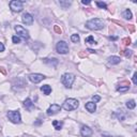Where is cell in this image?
Here are the masks:
<instances>
[{"label":"cell","instance_id":"1","mask_svg":"<svg viewBox=\"0 0 137 137\" xmlns=\"http://www.w3.org/2000/svg\"><path fill=\"white\" fill-rule=\"evenodd\" d=\"M86 27L90 30H100L104 27V21L100 18H93L86 23Z\"/></svg>","mask_w":137,"mask_h":137},{"label":"cell","instance_id":"2","mask_svg":"<svg viewBox=\"0 0 137 137\" xmlns=\"http://www.w3.org/2000/svg\"><path fill=\"white\" fill-rule=\"evenodd\" d=\"M78 106H79V102L76 98H68V100H65V102L63 103V106L62 107H63V109L70 111V110L76 109Z\"/></svg>","mask_w":137,"mask_h":137},{"label":"cell","instance_id":"3","mask_svg":"<svg viewBox=\"0 0 137 137\" xmlns=\"http://www.w3.org/2000/svg\"><path fill=\"white\" fill-rule=\"evenodd\" d=\"M75 80V76L72 73H65V74L62 75L61 77V83L64 85L65 88H71Z\"/></svg>","mask_w":137,"mask_h":137},{"label":"cell","instance_id":"4","mask_svg":"<svg viewBox=\"0 0 137 137\" xmlns=\"http://www.w3.org/2000/svg\"><path fill=\"white\" fill-rule=\"evenodd\" d=\"M8 118L11 122L13 123H20L21 119H20V113L18 110H10L8 111Z\"/></svg>","mask_w":137,"mask_h":137},{"label":"cell","instance_id":"5","mask_svg":"<svg viewBox=\"0 0 137 137\" xmlns=\"http://www.w3.org/2000/svg\"><path fill=\"white\" fill-rule=\"evenodd\" d=\"M56 50L57 53L61 54V55H64V54H68V46L66 44V42L64 41H59L57 43V46H56Z\"/></svg>","mask_w":137,"mask_h":137},{"label":"cell","instance_id":"6","mask_svg":"<svg viewBox=\"0 0 137 137\" xmlns=\"http://www.w3.org/2000/svg\"><path fill=\"white\" fill-rule=\"evenodd\" d=\"M23 1H18V0H13L10 2V8L14 12H20L23 10Z\"/></svg>","mask_w":137,"mask_h":137},{"label":"cell","instance_id":"7","mask_svg":"<svg viewBox=\"0 0 137 137\" xmlns=\"http://www.w3.org/2000/svg\"><path fill=\"white\" fill-rule=\"evenodd\" d=\"M15 31L17 32V34H18L19 36L24 38L25 40H28V39H29V32H28L24 27H21V26H19V25L15 26Z\"/></svg>","mask_w":137,"mask_h":137},{"label":"cell","instance_id":"8","mask_svg":"<svg viewBox=\"0 0 137 137\" xmlns=\"http://www.w3.org/2000/svg\"><path fill=\"white\" fill-rule=\"evenodd\" d=\"M30 81H32L33 83H39L40 81H42L43 79H45V76L43 74H39V73H33V74L29 75Z\"/></svg>","mask_w":137,"mask_h":137},{"label":"cell","instance_id":"9","mask_svg":"<svg viewBox=\"0 0 137 137\" xmlns=\"http://www.w3.org/2000/svg\"><path fill=\"white\" fill-rule=\"evenodd\" d=\"M21 20H23V23L26 24V25L31 26L32 24H33V17H32V15L29 14V13H25V14L23 15V17H21Z\"/></svg>","mask_w":137,"mask_h":137},{"label":"cell","instance_id":"10","mask_svg":"<svg viewBox=\"0 0 137 137\" xmlns=\"http://www.w3.org/2000/svg\"><path fill=\"white\" fill-rule=\"evenodd\" d=\"M60 109H61V107H60L58 104H51L50 107L47 109V115L48 116L55 115V113H57L58 111H60Z\"/></svg>","mask_w":137,"mask_h":137},{"label":"cell","instance_id":"11","mask_svg":"<svg viewBox=\"0 0 137 137\" xmlns=\"http://www.w3.org/2000/svg\"><path fill=\"white\" fill-rule=\"evenodd\" d=\"M92 130L89 127V126H86V125H83V127L80 128V134H81V136H83V137H91L92 136Z\"/></svg>","mask_w":137,"mask_h":137},{"label":"cell","instance_id":"12","mask_svg":"<svg viewBox=\"0 0 137 137\" xmlns=\"http://www.w3.org/2000/svg\"><path fill=\"white\" fill-rule=\"evenodd\" d=\"M107 61H108L109 64L113 65V64L120 63V62H121V59H120V57H118V56H111V57H109L108 59H107Z\"/></svg>","mask_w":137,"mask_h":137},{"label":"cell","instance_id":"13","mask_svg":"<svg viewBox=\"0 0 137 137\" xmlns=\"http://www.w3.org/2000/svg\"><path fill=\"white\" fill-rule=\"evenodd\" d=\"M24 106H25V108L28 109L29 111L34 108V105H33V103H32V101L30 100V98H26V100L24 101Z\"/></svg>","mask_w":137,"mask_h":137},{"label":"cell","instance_id":"14","mask_svg":"<svg viewBox=\"0 0 137 137\" xmlns=\"http://www.w3.org/2000/svg\"><path fill=\"white\" fill-rule=\"evenodd\" d=\"M85 107H86V109H87L88 111H90V113H94L95 109H96V105H95L94 102H88L87 104L85 105Z\"/></svg>","mask_w":137,"mask_h":137},{"label":"cell","instance_id":"15","mask_svg":"<svg viewBox=\"0 0 137 137\" xmlns=\"http://www.w3.org/2000/svg\"><path fill=\"white\" fill-rule=\"evenodd\" d=\"M41 91H42L45 95H49L51 92V87L49 85H44L41 87Z\"/></svg>","mask_w":137,"mask_h":137},{"label":"cell","instance_id":"16","mask_svg":"<svg viewBox=\"0 0 137 137\" xmlns=\"http://www.w3.org/2000/svg\"><path fill=\"white\" fill-rule=\"evenodd\" d=\"M123 17H124L125 19H131V18L133 17L132 12H131V11L128 10V9H126V10L123 12Z\"/></svg>","mask_w":137,"mask_h":137},{"label":"cell","instance_id":"17","mask_svg":"<svg viewBox=\"0 0 137 137\" xmlns=\"http://www.w3.org/2000/svg\"><path fill=\"white\" fill-rule=\"evenodd\" d=\"M53 125L55 126L56 130L59 131V130H61V127H62V125H63V123H62V122L57 121V120H55V121H53Z\"/></svg>","mask_w":137,"mask_h":137},{"label":"cell","instance_id":"18","mask_svg":"<svg viewBox=\"0 0 137 137\" xmlns=\"http://www.w3.org/2000/svg\"><path fill=\"white\" fill-rule=\"evenodd\" d=\"M43 61H44L45 63L53 64V65H56V64L58 63V60L56 59V58H54V59H43Z\"/></svg>","mask_w":137,"mask_h":137},{"label":"cell","instance_id":"19","mask_svg":"<svg viewBox=\"0 0 137 137\" xmlns=\"http://www.w3.org/2000/svg\"><path fill=\"white\" fill-rule=\"evenodd\" d=\"M58 3H59L63 9H66V8H68V6L72 4V1H59Z\"/></svg>","mask_w":137,"mask_h":137},{"label":"cell","instance_id":"20","mask_svg":"<svg viewBox=\"0 0 137 137\" xmlns=\"http://www.w3.org/2000/svg\"><path fill=\"white\" fill-rule=\"evenodd\" d=\"M135 106H136V103H135L134 100H131V101H128V102L126 103V107H127L128 109H134Z\"/></svg>","mask_w":137,"mask_h":137},{"label":"cell","instance_id":"21","mask_svg":"<svg viewBox=\"0 0 137 137\" xmlns=\"http://www.w3.org/2000/svg\"><path fill=\"white\" fill-rule=\"evenodd\" d=\"M121 55H123L124 57H126V58H130L131 56H132V50H130V49H124V50L121 51Z\"/></svg>","mask_w":137,"mask_h":137},{"label":"cell","instance_id":"22","mask_svg":"<svg viewBox=\"0 0 137 137\" xmlns=\"http://www.w3.org/2000/svg\"><path fill=\"white\" fill-rule=\"evenodd\" d=\"M85 42L86 43H89V44H96V42L94 41V39H93V36H92V35H89L88 38H86L85 39Z\"/></svg>","mask_w":137,"mask_h":137},{"label":"cell","instance_id":"23","mask_svg":"<svg viewBox=\"0 0 137 137\" xmlns=\"http://www.w3.org/2000/svg\"><path fill=\"white\" fill-rule=\"evenodd\" d=\"M79 40H80V38H79L78 34H73V35L71 36V41H72V42H74V43L79 42Z\"/></svg>","mask_w":137,"mask_h":137},{"label":"cell","instance_id":"24","mask_svg":"<svg viewBox=\"0 0 137 137\" xmlns=\"http://www.w3.org/2000/svg\"><path fill=\"white\" fill-rule=\"evenodd\" d=\"M130 89V86H124V87H118L117 88V91L118 92H125Z\"/></svg>","mask_w":137,"mask_h":137},{"label":"cell","instance_id":"25","mask_svg":"<svg viewBox=\"0 0 137 137\" xmlns=\"http://www.w3.org/2000/svg\"><path fill=\"white\" fill-rule=\"evenodd\" d=\"M122 43H123L125 46H128V45L131 44V39H130V38H124V39H122Z\"/></svg>","mask_w":137,"mask_h":137},{"label":"cell","instance_id":"26","mask_svg":"<svg viewBox=\"0 0 137 137\" xmlns=\"http://www.w3.org/2000/svg\"><path fill=\"white\" fill-rule=\"evenodd\" d=\"M96 5H98L100 9H107V4H106V3H104V2H100V1H98V2H96Z\"/></svg>","mask_w":137,"mask_h":137},{"label":"cell","instance_id":"27","mask_svg":"<svg viewBox=\"0 0 137 137\" xmlns=\"http://www.w3.org/2000/svg\"><path fill=\"white\" fill-rule=\"evenodd\" d=\"M54 30H55V32H56V33H58V34H61V33H62L61 28H60L58 25H55V26H54Z\"/></svg>","mask_w":137,"mask_h":137},{"label":"cell","instance_id":"28","mask_svg":"<svg viewBox=\"0 0 137 137\" xmlns=\"http://www.w3.org/2000/svg\"><path fill=\"white\" fill-rule=\"evenodd\" d=\"M12 41H13V43H14V44H18V43H20V38H19V36H17V35H14L12 38Z\"/></svg>","mask_w":137,"mask_h":137},{"label":"cell","instance_id":"29","mask_svg":"<svg viewBox=\"0 0 137 137\" xmlns=\"http://www.w3.org/2000/svg\"><path fill=\"white\" fill-rule=\"evenodd\" d=\"M117 116H118V118H119L121 121H123L124 119H125V116L123 115V113H117Z\"/></svg>","mask_w":137,"mask_h":137},{"label":"cell","instance_id":"30","mask_svg":"<svg viewBox=\"0 0 137 137\" xmlns=\"http://www.w3.org/2000/svg\"><path fill=\"white\" fill-rule=\"evenodd\" d=\"M92 100H93L94 103H96V102H98V101L101 100V98L98 95H93V96H92Z\"/></svg>","mask_w":137,"mask_h":137},{"label":"cell","instance_id":"31","mask_svg":"<svg viewBox=\"0 0 137 137\" xmlns=\"http://www.w3.org/2000/svg\"><path fill=\"white\" fill-rule=\"evenodd\" d=\"M133 83H134V85L137 83V73L136 72H135L134 75H133Z\"/></svg>","mask_w":137,"mask_h":137},{"label":"cell","instance_id":"32","mask_svg":"<svg viewBox=\"0 0 137 137\" xmlns=\"http://www.w3.org/2000/svg\"><path fill=\"white\" fill-rule=\"evenodd\" d=\"M128 30L131 32H134L135 31V26L134 25H128Z\"/></svg>","mask_w":137,"mask_h":137},{"label":"cell","instance_id":"33","mask_svg":"<svg viewBox=\"0 0 137 137\" xmlns=\"http://www.w3.org/2000/svg\"><path fill=\"white\" fill-rule=\"evenodd\" d=\"M0 72H1L3 75H5V74H6V71H5V68H4L3 66H0Z\"/></svg>","mask_w":137,"mask_h":137},{"label":"cell","instance_id":"34","mask_svg":"<svg viewBox=\"0 0 137 137\" xmlns=\"http://www.w3.org/2000/svg\"><path fill=\"white\" fill-rule=\"evenodd\" d=\"M102 137H115V136H111L110 134H107V133H103Z\"/></svg>","mask_w":137,"mask_h":137},{"label":"cell","instance_id":"35","mask_svg":"<svg viewBox=\"0 0 137 137\" xmlns=\"http://www.w3.org/2000/svg\"><path fill=\"white\" fill-rule=\"evenodd\" d=\"M87 56V54L85 53V51H81V53H79V57H86Z\"/></svg>","mask_w":137,"mask_h":137},{"label":"cell","instance_id":"36","mask_svg":"<svg viewBox=\"0 0 137 137\" xmlns=\"http://www.w3.org/2000/svg\"><path fill=\"white\" fill-rule=\"evenodd\" d=\"M4 50V45L2 43H0V51H3Z\"/></svg>","mask_w":137,"mask_h":137},{"label":"cell","instance_id":"37","mask_svg":"<svg viewBox=\"0 0 137 137\" xmlns=\"http://www.w3.org/2000/svg\"><path fill=\"white\" fill-rule=\"evenodd\" d=\"M90 2H91V1H89V0H87V1H86V0H83V1H81V3H83V4H90Z\"/></svg>","mask_w":137,"mask_h":137},{"label":"cell","instance_id":"38","mask_svg":"<svg viewBox=\"0 0 137 137\" xmlns=\"http://www.w3.org/2000/svg\"><path fill=\"white\" fill-rule=\"evenodd\" d=\"M87 51H89V53H91V54H93V53H95V50H93V49H91V48H89V49H87Z\"/></svg>","mask_w":137,"mask_h":137},{"label":"cell","instance_id":"39","mask_svg":"<svg viewBox=\"0 0 137 137\" xmlns=\"http://www.w3.org/2000/svg\"><path fill=\"white\" fill-rule=\"evenodd\" d=\"M109 39H110V40H113V41H115V40H117V36H110V38H109Z\"/></svg>","mask_w":137,"mask_h":137}]
</instances>
